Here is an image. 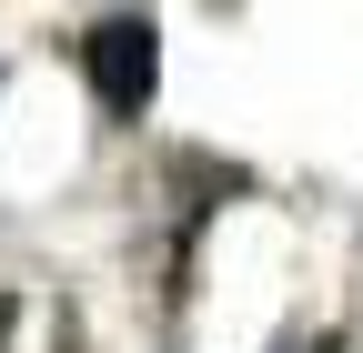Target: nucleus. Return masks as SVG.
Returning a JSON list of instances; mask_svg holds the SVG:
<instances>
[{
    "label": "nucleus",
    "instance_id": "nucleus-1",
    "mask_svg": "<svg viewBox=\"0 0 363 353\" xmlns=\"http://www.w3.org/2000/svg\"><path fill=\"white\" fill-rule=\"evenodd\" d=\"M81 71H91V101H101L111 121H142L152 91H162V30L152 11H111L81 30Z\"/></svg>",
    "mask_w": 363,
    "mask_h": 353
}]
</instances>
